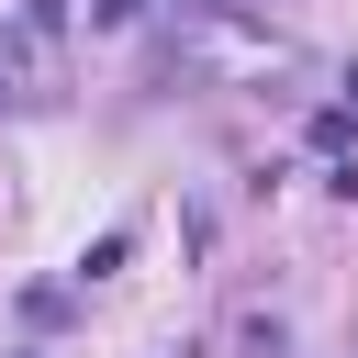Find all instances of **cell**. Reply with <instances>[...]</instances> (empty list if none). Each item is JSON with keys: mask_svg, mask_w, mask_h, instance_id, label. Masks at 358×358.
<instances>
[{"mask_svg": "<svg viewBox=\"0 0 358 358\" xmlns=\"http://www.w3.org/2000/svg\"><path fill=\"white\" fill-rule=\"evenodd\" d=\"M67 78H56V56H45V34L22 22V34H0V112H45Z\"/></svg>", "mask_w": 358, "mask_h": 358, "instance_id": "cell-1", "label": "cell"}, {"mask_svg": "<svg viewBox=\"0 0 358 358\" xmlns=\"http://www.w3.org/2000/svg\"><path fill=\"white\" fill-rule=\"evenodd\" d=\"M90 11H101V22H123V11H134V0H90Z\"/></svg>", "mask_w": 358, "mask_h": 358, "instance_id": "cell-2", "label": "cell"}]
</instances>
